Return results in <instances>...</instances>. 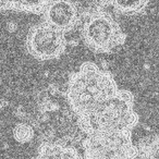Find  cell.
Returning <instances> with one entry per match:
<instances>
[{
	"label": "cell",
	"instance_id": "1",
	"mask_svg": "<svg viewBox=\"0 0 159 159\" xmlns=\"http://www.w3.org/2000/svg\"><path fill=\"white\" fill-rule=\"evenodd\" d=\"M118 91L119 87L111 72L87 61L69 75L64 95L73 113L77 118H82Z\"/></svg>",
	"mask_w": 159,
	"mask_h": 159
},
{
	"label": "cell",
	"instance_id": "2",
	"mask_svg": "<svg viewBox=\"0 0 159 159\" xmlns=\"http://www.w3.org/2000/svg\"><path fill=\"white\" fill-rule=\"evenodd\" d=\"M137 122L134 96L123 89H119L87 116L77 118V126L83 135L95 132H132Z\"/></svg>",
	"mask_w": 159,
	"mask_h": 159
},
{
	"label": "cell",
	"instance_id": "3",
	"mask_svg": "<svg viewBox=\"0 0 159 159\" xmlns=\"http://www.w3.org/2000/svg\"><path fill=\"white\" fill-rule=\"evenodd\" d=\"M81 38L93 52L111 53L125 43L126 34L102 6H95L82 12Z\"/></svg>",
	"mask_w": 159,
	"mask_h": 159
},
{
	"label": "cell",
	"instance_id": "4",
	"mask_svg": "<svg viewBox=\"0 0 159 159\" xmlns=\"http://www.w3.org/2000/svg\"><path fill=\"white\" fill-rule=\"evenodd\" d=\"M84 159H134L139 156L132 132H95L82 141Z\"/></svg>",
	"mask_w": 159,
	"mask_h": 159
},
{
	"label": "cell",
	"instance_id": "5",
	"mask_svg": "<svg viewBox=\"0 0 159 159\" xmlns=\"http://www.w3.org/2000/svg\"><path fill=\"white\" fill-rule=\"evenodd\" d=\"M66 34L42 21L32 25L25 38L27 52L39 61L55 60L66 52Z\"/></svg>",
	"mask_w": 159,
	"mask_h": 159
},
{
	"label": "cell",
	"instance_id": "6",
	"mask_svg": "<svg viewBox=\"0 0 159 159\" xmlns=\"http://www.w3.org/2000/svg\"><path fill=\"white\" fill-rule=\"evenodd\" d=\"M82 12L72 1L66 0H52L48 1L42 14L43 21L51 25L62 33L72 32L77 25L81 24Z\"/></svg>",
	"mask_w": 159,
	"mask_h": 159
},
{
	"label": "cell",
	"instance_id": "7",
	"mask_svg": "<svg viewBox=\"0 0 159 159\" xmlns=\"http://www.w3.org/2000/svg\"><path fill=\"white\" fill-rule=\"evenodd\" d=\"M32 159H83L74 146L58 142H43L39 144L37 156Z\"/></svg>",
	"mask_w": 159,
	"mask_h": 159
},
{
	"label": "cell",
	"instance_id": "8",
	"mask_svg": "<svg viewBox=\"0 0 159 159\" xmlns=\"http://www.w3.org/2000/svg\"><path fill=\"white\" fill-rule=\"evenodd\" d=\"M112 6L113 10L117 13L124 14V16H134V14L142 13L146 9L148 1L146 0H139V1H129V0H113L109 1Z\"/></svg>",
	"mask_w": 159,
	"mask_h": 159
},
{
	"label": "cell",
	"instance_id": "9",
	"mask_svg": "<svg viewBox=\"0 0 159 159\" xmlns=\"http://www.w3.org/2000/svg\"><path fill=\"white\" fill-rule=\"evenodd\" d=\"M137 149L139 159H159V134L142 139Z\"/></svg>",
	"mask_w": 159,
	"mask_h": 159
},
{
	"label": "cell",
	"instance_id": "10",
	"mask_svg": "<svg viewBox=\"0 0 159 159\" xmlns=\"http://www.w3.org/2000/svg\"><path fill=\"white\" fill-rule=\"evenodd\" d=\"M48 5V0H39V1H9V10L25 13L40 14L42 16L46 6Z\"/></svg>",
	"mask_w": 159,
	"mask_h": 159
},
{
	"label": "cell",
	"instance_id": "11",
	"mask_svg": "<svg viewBox=\"0 0 159 159\" xmlns=\"http://www.w3.org/2000/svg\"><path fill=\"white\" fill-rule=\"evenodd\" d=\"M34 128L31 124L21 122L18 123L13 129V137L18 143L25 144L31 142L34 139Z\"/></svg>",
	"mask_w": 159,
	"mask_h": 159
}]
</instances>
